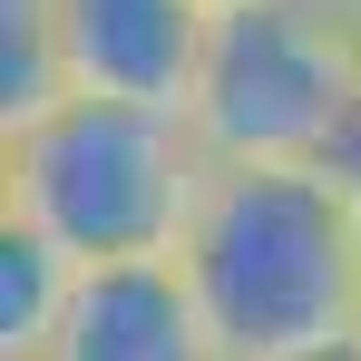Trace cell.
<instances>
[{"label": "cell", "instance_id": "8992f818", "mask_svg": "<svg viewBox=\"0 0 361 361\" xmlns=\"http://www.w3.org/2000/svg\"><path fill=\"white\" fill-rule=\"evenodd\" d=\"M78 293V264L30 225H0V361H49Z\"/></svg>", "mask_w": 361, "mask_h": 361}, {"label": "cell", "instance_id": "6da1fadb", "mask_svg": "<svg viewBox=\"0 0 361 361\" xmlns=\"http://www.w3.org/2000/svg\"><path fill=\"white\" fill-rule=\"evenodd\" d=\"M225 361H302L361 332V225L332 166H215L176 235Z\"/></svg>", "mask_w": 361, "mask_h": 361}, {"label": "cell", "instance_id": "7a4b0ae2", "mask_svg": "<svg viewBox=\"0 0 361 361\" xmlns=\"http://www.w3.org/2000/svg\"><path fill=\"white\" fill-rule=\"evenodd\" d=\"M215 157L176 108L59 98L49 118L0 137V225L49 235L68 264H137L176 254Z\"/></svg>", "mask_w": 361, "mask_h": 361}, {"label": "cell", "instance_id": "5b68a950", "mask_svg": "<svg viewBox=\"0 0 361 361\" xmlns=\"http://www.w3.org/2000/svg\"><path fill=\"white\" fill-rule=\"evenodd\" d=\"M49 361H225V342L185 293L176 254H137V264H78Z\"/></svg>", "mask_w": 361, "mask_h": 361}, {"label": "cell", "instance_id": "52a82bcc", "mask_svg": "<svg viewBox=\"0 0 361 361\" xmlns=\"http://www.w3.org/2000/svg\"><path fill=\"white\" fill-rule=\"evenodd\" d=\"M59 98H68V59H59L49 0H0V137L49 118Z\"/></svg>", "mask_w": 361, "mask_h": 361}, {"label": "cell", "instance_id": "30bf717a", "mask_svg": "<svg viewBox=\"0 0 361 361\" xmlns=\"http://www.w3.org/2000/svg\"><path fill=\"white\" fill-rule=\"evenodd\" d=\"M205 10H254V0H205Z\"/></svg>", "mask_w": 361, "mask_h": 361}, {"label": "cell", "instance_id": "3957f363", "mask_svg": "<svg viewBox=\"0 0 361 361\" xmlns=\"http://www.w3.org/2000/svg\"><path fill=\"white\" fill-rule=\"evenodd\" d=\"M185 127L215 166H332L361 127V20L332 0L215 10Z\"/></svg>", "mask_w": 361, "mask_h": 361}, {"label": "cell", "instance_id": "8fae6325", "mask_svg": "<svg viewBox=\"0 0 361 361\" xmlns=\"http://www.w3.org/2000/svg\"><path fill=\"white\" fill-rule=\"evenodd\" d=\"M332 10H352V20H361V0H332Z\"/></svg>", "mask_w": 361, "mask_h": 361}, {"label": "cell", "instance_id": "9c48e42d", "mask_svg": "<svg viewBox=\"0 0 361 361\" xmlns=\"http://www.w3.org/2000/svg\"><path fill=\"white\" fill-rule=\"evenodd\" d=\"M302 361H361V332H352V342H332V352H302Z\"/></svg>", "mask_w": 361, "mask_h": 361}, {"label": "cell", "instance_id": "ba28073f", "mask_svg": "<svg viewBox=\"0 0 361 361\" xmlns=\"http://www.w3.org/2000/svg\"><path fill=\"white\" fill-rule=\"evenodd\" d=\"M332 185H342V205H352V225H361V127H352V147L332 157Z\"/></svg>", "mask_w": 361, "mask_h": 361}, {"label": "cell", "instance_id": "277c9868", "mask_svg": "<svg viewBox=\"0 0 361 361\" xmlns=\"http://www.w3.org/2000/svg\"><path fill=\"white\" fill-rule=\"evenodd\" d=\"M49 20H59L68 98H127V108L185 118L205 39H215L205 0H49Z\"/></svg>", "mask_w": 361, "mask_h": 361}]
</instances>
